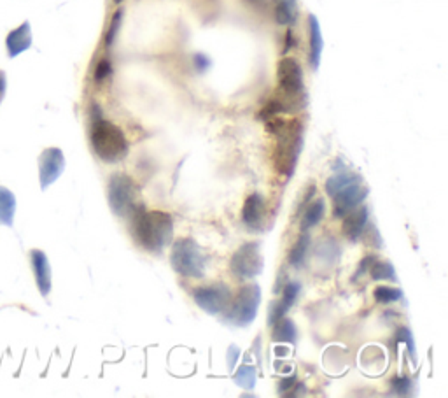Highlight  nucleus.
<instances>
[{
  "label": "nucleus",
  "mask_w": 448,
  "mask_h": 398,
  "mask_svg": "<svg viewBox=\"0 0 448 398\" xmlns=\"http://www.w3.org/2000/svg\"><path fill=\"white\" fill-rule=\"evenodd\" d=\"M396 342H403L404 346L408 347V353H410V356L417 358V354H415V341H413V335H411V332L408 330L407 327H401L398 328L396 332Z\"/></svg>",
  "instance_id": "nucleus-29"
},
{
  "label": "nucleus",
  "mask_w": 448,
  "mask_h": 398,
  "mask_svg": "<svg viewBox=\"0 0 448 398\" xmlns=\"http://www.w3.org/2000/svg\"><path fill=\"white\" fill-rule=\"evenodd\" d=\"M65 170V156L60 147H48L39 156V183L41 190H48Z\"/></svg>",
  "instance_id": "nucleus-10"
},
{
  "label": "nucleus",
  "mask_w": 448,
  "mask_h": 398,
  "mask_svg": "<svg viewBox=\"0 0 448 398\" xmlns=\"http://www.w3.org/2000/svg\"><path fill=\"white\" fill-rule=\"evenodd\" d=\"M265 267L261 253V242H245L233 253L230 260V271L236 279L258 278Z\"/></svg>",
  "instance_id": "nucleus-8"
},
{
  "label": "nucleus",
  "mask_w": 448,
  "mask_h": 398,
  "mask_svg": "<svg viewBox=\"0 0 448 398\" xmlns=\"http://www.w3.org/2000/svg\"><path fill=\"white\" fill-rule=\"evenodd\" d=\"M411 390H413V381L408 376H398L391 381V391L398 397L411 395Z\"/></svg>",
  "instance_id": "nucleus-27"
},
{
  "label": "nucleus",
  "mask_w": 448,
  "mask_h": 398,
  "mask_svg": "<svg viewBox=\"0 0 448 398\" xmlns=\"http://www.w3.org/2000/svg\"><path fill=\"white\" fill-rule=\"evenodd\" d=\"M266 130L277 139L275 151H273V163L277 172L284 176L286 181L291 179L303 151L305 127L299 120L286 121L279 116H273L266 120Z\"/></svg>",
  "instance_id": "nucleus-1"
},
{
  "label": "nucleus",
  "mask_w": 448,
  "mask_h": 398,
  "mask_svg": "<svg viewBox=\"0 0 448 398\" xmlns=\"http://www.w3.org/2000/svg\"><path fill=\"white\" fill-rule=\"evenodd\" d=\"M193 298L202 311H205L207 314L217 316L230 307V304H232V291H230L228 284L216 282V284L194 289Z\"/></svg>",
  "instance_id": "nucleus-9"
},
{
  "label": "nucleus",
  "mask_w": 448,
  "mask_h": 398,
  "mask_svg": "<svg viewBox=\"0 0 448 398\" xmlns=\"http://www.w3.org/2000/svg\"><path fill=\"white\" fill-rule=\"evenodd\" d=\"M322 55V34L321 25L314 15L308 16V64L314 71H317Z\"/></svg>",
  "instance_id": "nucleus-17"
},
{
  "label": "nucleus",
  "mask_w": 448,
  "mask_h": 398,
  "mask_svg": "<svg viewBox=\"0 0 448 398\" xmlns=\"http://www.w3.org/2000/svg\"><path fill=\"white\" fill-rule=\"evenodd\" d=\"M265 215H266V200L261 193H252L247 197L242 209V221L252 232H263L265 230Z\"/></svg>",
  "instance_id": "nucleus-12"
},
{
  "label": "nucleus",
  "mask_w": 448,
  "mask_h": 398,
  "mask_svg": "<svg viewBox=\"0 0 448 398\" xmlns=\"http://www.w3.org/2000/svg\"><path fill=\"white\" fill-rule=\"evenodd\" d=\"M170 263L174 271L183 278L202 279L207 272L205 253L191 237H183L174 242Z\"/></svg>",
  "instance_id": "nucleus-5"
},
{
  "label": "nucleus",
  "mask_w": 448,
  "mask_h": 398,
  "mask_svg": "<svg viewBox=\"0 0 448 398\" xmlns=\"http://www.w3.org/2000/svg\"><path fill=\"white\" fill-rule=\"evenodd\" d=\"M299 291H301V284L298 281H291L284 286L282 291V298L277 304L272 305L270 309V325H273L275 321H279L282 316L288 314V311H291V307L295 305L296 298H298Z\"/></svg>",
  "instance_id": "nucleus-16"
},
{
  "label": "nucleus",
  "mask_w": 448,
  "mask_h": 398,
  "mask_svg": "<svg viewBox=\"0 0 448 398\" xmlns=\"http://www.w3.org/2000/svg\"><path fill=\"white\" fill-rule=\"evenodd\" d=\"M259 305H261V288L256 282L243 286L235 300L230 304L226 320L235 327H249L250 323H254Z\"/></svg>",
  "instance_id": "nucleus-7"
},
{
  "label": "nucleus",
  "mask_w": 448,
  "mask_h": 398,
  "mask_svg": "<svg viewBox=\"0 0 448 398\" xmlns=\"http://www.w3.org/2000/svg\"><path fill=\"white\" fill-rule=\"evenodd\" d=\"M30 263L39 291H41L42 297H48L53 286L51 265H49L48 256L41 249H34V251H30Z\"/></svg>",
  "instance_id": "nucleus-14"
},
{
  "label": "nucleus",
  "mask_w": 448,
  "mask_h": 398,
  "mask_svg": "<svg viewBox=\"0 0 448 398\" xmlns=\"http://www.w3.org/2000/svg\"><path fill=\"white\" fill-rule=\"evenodd\" d=\"M15 212H16V197L6 186H0V226H9L12 228L15 225Z\"/></svg>",
  "instance_id": "nucleus-18"
},
{
  "label": "nucleus",
  "mask_w": 448,
  "mask_h": 398,
  "mask_svg": "<svg viewBox=\"0 0 448 398\" xmlns=\"http://www.w3.org/2000/svg\"><path fill=\"white\" fill-rule=\"evenodd\" d=\"M194 62H196V67H198L200 71H205V69L210 65V62L207 60V57H203V55H196V57H194Z\"/></svg>",
  "instance_id": "nucleus-36"
},
{
  "label": "nucleus",
  "mask_w": 448,
  "mask_h": 398,
  "mask_svg": "<svg viewBox=\"0 0 448 398\" xmlns=\"http://www.w3.org/2000/svg\"><path fill=\"white\" fill-rule=\"evenodd\" d=\"M32 46V28L30 23L25 21L18 28L11 30L6 37V48H8L9 58H16L25 53Z\"/></svg>",
  "instance_id": "nucleus-15"
},
{
  "label": "nucleus",
  "mask_w": 448,
  "mask_h": 398,
  "mask_svg": "<svg viewBox=\"0 0 448 398\" xmlns=\"http://www.w3.org/2000/svg\"><path fill=\"white\" fill-rule=\"evenodd\" d=\"M91 147L95 154L105 163H118L128 154V141L124 137V132L112 121L104 120L100 116V111L95 109L93 120H91L90 130Z\"/></svg>",
  "instance_id": "nucleus-4"
},
{
  "label": "nucleus",
  "mask_w": 448,
  "mask_h": 398,
  "mask_svg": "<svg viewBox=\"0 0 448 398\" xmlns=\"http://www.w3.org/2000/svg\"><path fill=\"white\" fill-rule=\"evenodd\" d=\"M256 379H258L256 368L250 367V365H242L235 372V376H233V381H235L240 388H243V390H254Z\"/></svg>",
  "instance_id": "nucleus-25"
},
{
  "label": "nucleus",
  "mask_w": 448,
  "mask_h": 398,
  "mask_svg": "<svg viewBox=\"0 0 448 398\" xmlns=\"http://www.w3.org/2000/svg\"><path fill=\"white\" fill-rule=\"evenodd\" d=\"M368 218H370V209L366 206H361L359 203L355 209H352L347 216H345V221L342 225V232L347 237L351 242H357L362 235H364V230H366Z\"/></svg>",
  "instance_id": "nucleus-13"
},
{
  "label": "nucleus",
  "mask_w": 448,
  "mask_h": 398,
  "mask_svg": "<svg viewBox=\"0 0 448 398\" xmlns=\"http://www.w3.org/2000/svg\"><path fill=\"white\" fill-rule=\"evenodd\" d=\"M6 88H8V75L4 71H0V104L6 97Z\"/></svg>",
  "instance_id": "nucleus-34"
},
{
  "label": "nucleus",
  "mask_w": 448,
  "mask_h": 398,
  "mask_svg": "<svg viewBox=\"0 0 448 398\" xmlns=\"http://www.w3.org/2000/svg\"><path fill=\"white\" fill-rule=\"evenodd\" d=\"M273 342H288V344H295L296 341V327L291 320H288L286 316H282L279 321L273 323Z\"/></svg>",
  "instance_id": "nucleus-22"
},
{
  "label": "nucleus",
  "mask_w": 448,
  "mask_h": 398,
  "mask_svg": "<svg viewBox=\"0 0 448 398\" xmlns=\"http://www.w3.org/2000/svg\"><path fill=\"white\" fill-rule=\"evenodd\" d=\"M121 19H123V11H121V9H118V11L114 12V16H112L111 26H109L107 34H105V48H111V46L114 44V39H116L118 30H120Z\"/></svg>",
  "instance_id": "nucleus-28"
},
{
  "label": "nucleus",
  "mask_w": 448,
  "mask_h": 398,
  "mask_svg": "<svg viewBox=\"0 0 448 398\" xmlns=\"http://www.w3.org/2000/svg\"><path fill=\"white\" fill-rule=\"evenodd\" d=\"M370 274L375 281H398L394 267L389 262H378V258L371 263Z\"/></svg>",
  "instance_id": "nucleus-24"
},
{
  "label": "nucleus",
  "mask_w": 448,
  "mask_h": 398,
  "mask_svg": "<svg viewBox=\"0 0 448 398\" xmlns=\"http://www.w3.org/2000/svg\"><path fill=\"white\" fill-rule=\"evenodd\" d=\"M368 193H370V190L364 184V181H359V183L348 186V188L342 190L340 193H336L333 197V216L338 219H344L352 209H355L359 203L364 202Z\"/></svg>",
  "instance_id": "nucleus-11"
},
{
  "label": "nucleus",
  "mask_w": 448,
  "mask_h": 398,
  "mask_svg": "<svg viewBox=\"0 0 448 398\" xmlns=\"http://www.w3.org/2000/svg\"><path fill=\"white\" fill-rule=\"evenodd\" d=\"M137 197V184L128 174L118 172L111 176L107 186V200L114 215L120 216V218H130L133 210L138 207Z\"/></svg>",
  "instance_id": "nucleus-6"
},
{
  "label": "nucleus",
  "mask_w": 448,
  "mask_h": 398,
  "mask_svg": "<svg viewBox=\"0 0 448 398\" xmlns=\"http://www.w3.org/2000/svg\"><path fill=\"white\" fill-rule=\"evenodd\" d=\"M306 393V386L303 383H298V381H296V384L295 386H292V390L289 391L288 393V397H299V395H305Z\"/></svg>",
  "instance_id": "nucleus-35"
},
{
  "label": "nucleus",
  "mask_w": 448,
  "mask_h": 398,
  "mask_svg": "<svg viewBox=\"0 0 448 398\" xmlns=\"http://www.w3.org/2000/svg\"><path fill=\"white\" fill-rule=\"evenodd\" d=\"M373 297L378 304H392L403 298V291L400 288H389V286H378L373 291Z\"/></svg>",
  "instance_id": "nucleus-26"
},
{
  "label": "nucleus",
  "mask_w": 448,
  "mask_h": 398,
  "mask_svg": "<svg viewBox=\"0 0 448 398\" xmlns=\"http://www.w3.org/2000/svg\"><path fill=\"white\" fill-rule=\"evenodd\" d=\"M298 12V0H275V19L279 25H295Z\"/></svg>",
  "instance_id": "nucleus-20"
},
{
  "label": "nucleus",
  "mask_w": 448,
  "mask_h": 398,
  "mask_svg": "<svg viewBox=\"0 0 448 398\" xmlns=\"http://www.w3.org/2000/svg\"><path fill=\"white\" fill-rule=\"evenodd\" d=\"M130 219L135 241L146 251L161 253L172 242L174 218L165 210H146L138 206Z\"/></svg>",
  "instance_id": "nucleus-2"
},
{
  "label": "nucleus",
  "mask_w": 448,
  "mask_h": 398,
  "mask_svg": "<svg viewBox=\"0 0 448 398\" xmlns=\"http://www.w3.org/2000/svg\"><path fill=\"white\" fill-rule=\"evenodd\" d=\"M326 215V202L322 199H317L315 202H312L310 206L305 209V215H303L301 223H299V228L301 232H308L310 228L317 226L319 223L322 221Z\"/></svg>",
  "instance_id": "nucleus-21"
},
{
  "label": "nucleus",
  "mask_w": 448,
  "mask_h": 398,
  "mask_svg": "<svg viewBox=\"0 0 448 398\" xmlns=\"http://www.w3.org/2000/svg\"><path fill=\"white\" fill-rule=\"evenodd\" d=\"M239 356H240V351H239V347L236 346H230V350H228V365H230V368H235V365H236V360H239Z\"/></svg>",
  "instance_id": "nucleus-33"
},
{
  "label": "nucleus",
  "mask_w": 448,
  "mask_h": 398,
  "mask_svg": "<svg viewBox=\"0 0 448 398\" xmlns=\"http://www.w3.org/2000/svg\"><path fill=\"white\" fill-rule=\"evenodd\" d=\"M296 376H289V377H284V379H280V384H279V395H284V397H288L289 391L292 390V386L296 384Z\"/></svg>",
  "instance_id": "nucleus-31"
},
{
  "label": "nucleus",
  "mask_w": 448,
  "mask_h": 398,
  "mask_svg": "<svg viewBox=\"0 0 448 398\" xmlns=\"http://www.w3.org/2000/svg\"><path fill=\"white\" fill-rule=\"evenodd\" d=\"M111 74H112L111 62H109L107 58L98 62L97 69H95V81H97V83H104L105 79H107Z\"/></svg>",
  "instance_id": "nucleus-30"
},
{
  "label": "nucleus",
  "mask_w": 448,
  "mask_h": 398,
  "mask_svg": "<svg viewBox=\"0 0 448 398\" xmlns=\"http://www.w3.org/2000/svg\"><path fill=\"white\" fill-rule=\"evenodd\" d=\"M375 260H377V256L375 255H368L366 258L362 260L361 262V265H359V269H357V272H355L354 274V281H357L359 278H361L362 274H364V272L366 271H370V267H371V263L375 262Z\"/></svg>",
  "instance_id": "nucleus-32"
},
{
  "label": "nucleus",
  "mask_w": 448,
  "mask_h": 398,
  "mask_svg": "<svg viewBox=\"0 0 448 398\" xmlns=\"http://www.w3.org/2000/svg\"><path fill=\"white\" fill-rule=\"evenodd\" d=\"M277 84H279V91L275 100L282 107V113H296L305 109L306 91L303 83V71L296 58H280L277 64Z\"/></svg>",
  "instance_id": "nucleus-3"
},
{
  "label": "nucleus",
  "mask_w": 448,
  "mask_h": 398,
  "mask_svg": "<svg viewBox=\"0 0 448 398\" xmlns=\"http://www.w3.org/2000/svg\"><path fill=\"white\" fill-rule=\"evenodd\" d=\"M308 248H310V235L306 232H301L299 239L296 241V244L292 246L291 253H289V263L291 267L301 269L303 263L306 260V253H308Z\"/></svg>",
  "instance_id": "nucleus-23"
},
{
  "label": "nucleus",
  "mask_w": 448,
  "mask_h": 398,
  "mask_svg": "<svg viewBox=\"0 0 448 398\" xmlns=\"http://www.w3.org/2000/svg\"><path fill=\"white\" fill-rule=\"evenodd\" d=\"M114 2H116V4H121V2H123V0H114Z\"/></svg>",
  "instance_id": "nucleus-37"
},
{
  "label": "nucleus",
  "mask_w": 448,
  "mask_h": 398,
  "mask_svg": "<svg viewBox=\"0 0 448 398\" xmlns=\"http://www.w3.org/2000/svg\"><path fill=\"white\" fill-rule=\"evenodd\" d=\"M359 181H364L362 179L361 174L348 172V170H345V172L336 174V176H331L328 181H326V192H328V195L333 199L336 193H340L342 190L348 188V186L359 183Z\"/></svg>",
  "instance_id": "nucleus-19"
}]
</instances>
